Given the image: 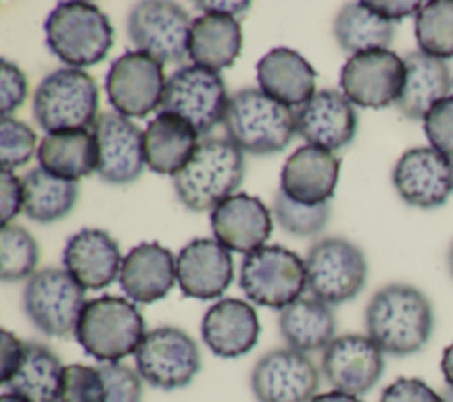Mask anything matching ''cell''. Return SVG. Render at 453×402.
Segmentation results:
<instances>
[{
  "label": "cell",
  "mask_w": 453,
  "mask_h": 402,
  "mask_svg": "<svg viewBox=\"0 0 453 402\" xmlns=\"http://www.w3.org/2000/svg\"><path fill=\"white\" fill-rule=\"evenodd\" d=\"M366 335L386 354L403 358L419 352L434 331V308L423 290L409 283H388L365 308Z\"/></svg>",
  "instance_id": "cell-1"
},
{
  "label": "cell",
  "mask_w": 453,
  "mask_h": 402,
  "mask_svg": "<svg viewBox=\"0 0 453 402\" xmlns=\"http://www.w3.org/2000/svg\"><path fill=\"white\" fill-rule=\"evenodd\" d=\"M244 154L228 138L205 136L189 161L173 175V189L189 211H209L241 186Z\"/></svg>",
  "instance_id": "cell-2"
},
{
  "label": "cell",
  "mask_w": 453,
  "mask_h": 402,
  "mask_svg": "<svg viewBox=\"0 0 453 402\" xmlns=\"http://www.w3.org/2000/svg\"><path fill=\"white\" fill-rule=\"evenodd\" d=\"M226 138L242 152L265 156L283 151L296 133V112L255 87L230 96L223 119Z\"/></svg>",
  "instance_id": "cell-3"
},
{
  "label": "cell",
  "mask_w": 453,
  "mask_h": 402,
  "mask_svg": "<svg viewBox=\"0 0 453 402\" xmlns=\"http://www.w3.org/2000/svg\"><path fill=\"white\" fill-rule=\"evenodd\" d=\"M145 335V319L136 305L108 294L85 303L74 331L83 351L101 363L134 354Z\"/></svg>",
  "instance_id": "cell-4"
},
{
  "label": "cell",
  "mask_w": 453,
  "mask_h": 402,
  "mask_svg": "<svg viewBox=\"0 0 453 402\" xmlns=\"http://www.w3.org/2000/svg\"><path fill=\"white\" fill-rule=\"evenodd\" d=\"M46 46L74 69L94 66L113 46L108 16L90 2H60L44 21Z\"/></svg>",
  "instance_id": "cell-5"
},
{
  "label": "cell",
  "mask_w": 453,
  "mask_h": 402,
  "mask_svg": "<svg viewBox=\"0 0 453 402\" xmlns=\"http://www.w3.org/2000/svg\"><path fill=\"white\" fill-rule=\"evenodd\" d=\"M99 108V87L83 69L60 67L41 80L32 112L41 129L50 133L94 126Z\"/></svg>",
  "instance_id": "cell-6"
},
{
  "label": "cell",
  "mask_w": 453,
  "mask_h": 402,
  "mask_svg": "<svg viewBox=\"0 0 453 402\" xmlns=\"http://www.w3.org/2000/svg\"><path fill=\"white\" fill-rule=\"evenodd\" d=\"M306 287L326 305L354 299L365 287L368 264L363 250L338 236L322 237L306 253Z\"/></svg>",
  "instance_id": "cell-7"
},
{
  "label": "cell",
  "mask_w": 453,
  "mask_h": 402,
  "mask_svg": "<svg viewBox=\"0 0 453 402\" xmlns=\"http://www.w3.org/2000/svg\"><path fill=\"white\" fill-rule=\"evenodd\" d=\"M239 287L255 305L283 310L297 301L306 287L304 260L285 246H262L244 257Z\"/></svg>",
  "instance_id": "cell-8"
},
{
  "label": "cell",
  "mask_w": 453,
  "mask_h": 402,
  "mask_svg": "<svg viewBox=\"0 0 453 402\" xmlns=\"http://www.w3.org/2000/svg\"><path fill=\"white\" fill-rule=\"evenodd\" d=\"M85 303V289L62 267L35 271L23 289L27 317L48 336L74 335Z\"/></svg>",
  "instance_id": "cell-9"
},
{
  "label": "cell",
  "mask_w": 453,
  "mask_h": 402,
  "mask_svg": "<svg viewBox=\"0 0 453 402\" xmlns=\"http://www.w3.org/2000/svg\"><path fill=\"white\" fill-rule=\"evenodd\" d=\"M228 101L221 74L191 64L170 74L159 112L182 117L195 128L198 136H205L223 122Z\"/></svg>",
  "instance_id": "cell-10"
},
{
  "label": "cell",
  "mask_w": 453,
  "mask_h": 402,
  "mask_svg": "<svg viewBox=\"0 0 453 402\" xmlns=\"http://www.w3.org/2000/svg\"><path fill=\"white\" fill-rule=\"evenodd\" d=\"M134 363L145 383L165 391L188 386L202 367L196 342L175 326L147 331L134 352Z\"/></svg>",
  "instance_id": "cell-11"
},
{
  "label": "cell",
  "mask_w": 453,
  "mask_h": 402,
  "mask_svg": "<svg viewBox=\"0 0 453 402\" xmlns=\"http://www.w3.org/2000/svg\"><path fill=\"white\" fill-rule=\"evenodd\" d=\"M191 19L173 2L145 0L136 4L127 16V37L138 51L161 64H180L189 57Z\"/></svg>",
  "instance_id": "cell-12"
},
{
  "label": "cell",
  "mask_w": 453,
  "mask_h": 402,
  "mask_svg": "<svg viewBox=\"0 0 453 402\" xmlns=\"http://www.w3.org/2000/svg\"><path fill=\"white\" fill-rule=\"evenodd\" d=\"M405 83V62L391 50L352 55L340 71L342 92L361 108L395 104Z\"/></svg>",
  "instance_id": "cell-13"
},
{
  "label": "cell",
  "mask_w": 453,
  "mask_h": 402,
  "mask_svg": "<svg viewBox=\"0 0 453 402\" xmlns=\"http://www.w3.org/2000/svg\"><path fill=\"white\" fill-rule=\"evenodd\" d=\"M163 64L142 51H126L108 69L104 89L110 104L124 117H147L161 106Z\"/></svg>",
  "instance_id": "cell-14"
},
{
  "label": "cell",
  "mask_w": 453,
  "mask_h": 402,
  "mask_svg": "<svg viewBox=\"0 0 453 402\" xmlns=\"http://www.w3.org/2000/svg\"><path fill=\"white\" fill-rule=\"evenodd\" d=\"M319 384L315 363L290 347L260 356L250 375V386L258 402H311Z\"/></svg>",
  "instance_id": "cell-15"
},
{
  "label": "cell",
  "mask_w": 453,
  "mask_h": 402,
  "mask_svg": "<svg viewBox=\"0 0 453 402\" xmlns=\"http://www.w3.org/2000/svg\"><path fill=\"white\" fill-rule=\"evenodd\" d=\"M391 181L407 205L437 209L453 193V159L434 147L407 149L395 163Z\"/></svg>",
  "instance_id": "cell-16"
},
{
  "label": "cell",
  "mask_w": 453,
  "mask_h": 402,
  "mask_svg": "<svg viewBox=\"0 0 453 402\" xmlns=\"http://www.w3.org/2000/svg\"><path fill=\"white\" fill-rule=\"evenodd\" d=\"M92 135L97 147L96 174L108 184L134 182L145 163L143 131L127 117L117 112L97 115Z\"/></svg>",
  "instance_id": "cell-17"
},
{
  "label": "cell",
  "mask_w": 453,
  "mask_h": 402,
  "mask_svg": "<svg viewBox=\"0 0 453 402\" xmlns=\"http://www.w3.org/2000/svg\"><path fill=\"white\" fill-rule=\"evenodd\" d=\"M320 370L336 391L359 397L382 377L384 352L368 335H340L324 349Z\"/></svg>",
  "instance_id": "cell-18"
},
{
  "label": "cell",
  "mask_w": 453,
  "mask_h": 402,
  "mask_svg": "<svg viewBox=\"0 0 453 402\" xmlns=\"http://www.w3.org/2000/svg\"><path fill=\"white\" fill-rule=\"evenodd\" d=\"M357 131V112L349 97L334 89L315 92L296 112V133L308 143L327 151L349 145Z\"/></svg>",
  "instance_id": "cell-19"
},
{
  "label": "cell",
  "mask_w": 453,
  "mask_h": 402,
  "mask_svg": "<svg viewBox=\"0 0 453 402\" xmlns=\"http://www.w3.org/2000/svg\"><path fill=\"white\" fill-rule=\"evenodd\" d=\"M230 250L214 239H191L177 255V282L184 296L209 301L219 298L232 283Z\"/></svg>",
  "instance_id": "cell-20"
},
{
  "label": "cell",
  "mask_w": 453,
  "mask_h": 402,
  "mask_svg": "<svg viewBox=\"0 0 453 402\" xmlns=\"http://www.w3.org/2000/svg\"><path fill=\"white\" fill-rule=\"evenodd\" d=\"M211 228L226 250L250 255L265 246L273 232V218L260 198L235 193L212 209Z\"/></svg>",
  "instance_id": "cell-21"
},
{
  "label": "cell",
  "mask_w": 453,
  "mask_h": 402,
  "mask_svg": "<svg viewBox=\"0 0 453 402\" xmlns=\"http://www.w3.org/2000/svg\"><path fill=\"white\" fill-rule=\"evenodd\" d=\"M340 177V159L333 151L303 145L285 161L280 189L294 202L304 205L326 204L334 193Z\"/></svg>",
  "instance_id": "cell-22"
},
{
  "label": "cell",
  "mask_w": 453,
  "mask_h": 402,
  "mask_svg": "<svg viewBox=\"0 0 453 402\" xmlns=\"http://www.w3.org/2000/svg\"><path fill=\"white\" fill-rule=\"evenodd\" d=\"M117 241L101 228H81L73 234L62 253L64 269L87 290H99L113 283L122 266Z\"/></svg>",
  "instance_id": "cell-23"
},
{
  "label": "cell",
  "mask_w": 453,
  "mask_h": 402,
  "mask_svg": "<svg viewBox=\"0 0 453 402\" xmlns=\"http://www.w3.org/2000/svg\"><path fill=\"white\" fill-rule=\"evenodd\" d=\"M177 280V259L163 244L140 243L122 260L119 283L136 303L150 305L163 299Z\"/></svg>",
  "instance_id": "cell-24"
},
{
  "label": "cell",
  "mask_w": 453,
  "mask_h": 402,
  "mask_svg": "<svg viewBox=\"0 0 453 402\" xmlns=\"http://www.w3.org/2000/svg\"><path fill=\"white\" fill-rule=\"evenodd\" d=\"M200 331L202 340L216 356L239 358L257 345L260 322L248 301L225 298L205 312Z\"/></svg>",
  "instance_id": "cell-25"
},
{
  "label": "cell",
  "mask_w": 453,
  "mask_h": 402,
  "mask_svg": "<svg viewBox=\"0 0 453 402\" xmlns=\"http://www.w3.org/2000/svg\"><path fill=\"white\" fill-rule=\"evenodd\" d=\"M317 71L296 50L278 46L257 62L260 90L287 106H303L315 96Z\"/></svg>",
  "instance_id": "cell-26"
},
{
  "label": "cell",
  "mask_w": 453,
  "mask_h": 402,
  "mask_svg": "<svg viewBox=\"0 0 453 402\" xmlns=\"http://www.w3.org/2000/svg\"><path fill=\"white\" fill-rule=\"evenodd\" d=\"M405 83L396 110L409 120H423L428 110L441 99L448 97L453 89L449 66L423 51H409L403 57Z\"/></svg>",
  "instance_id": "cell-27"
},
{
  "label": "cell",
  "mask_w": 453,
  "mask_h": 402,
  "mask_svg": "<svg viewBox=\"0 0 453 402\" xmlns=\"http://www.w3.org/2000/svg\"><path fill=\"white\" fill-rule=\"evenodd\" d=\"M198 145L195 128L175 113L159 112L143 131L147 166L161 175H175Z\"/></svg>",
  "instance_id": "cell-28"
},
{
  "label": "cell",
  "mask_w": 453,
  "mask_h": 402,
  "mask_svg": "<svg viewBox=\"0 0 453 402\" xmlns=\"http://www.w3.org/2000/svg\"><path fill=\"white\" fill-rule=\"evenodd\" d=\"M242 50L241 23L230 14L207 12L193 19L189 58L202 67L221 71L230 67Z\"/></svg>",
  "instance_id": "cell-29"
},
{
  "label": "cell",
  "mask_w": 453,
  "mask_h": 402,
  "mask_svg": "<svg viewBox=\"0 0 453 402\" xmlns=\"http://www.w3.org/2000/svg\"><path fill=\"white\" fill-rule=\"evenodd\" d=\"M37 159L48 174L78 182V179L90 175L97 168L94 135L87 129L50 133L39 143Z\"/></svg>",
  "instance_id": "cell-30"
},
{
  "label": "cell",
  "mask_w": 453,
  "mask_h": 402,
  "mask_svg": "<svg viewBox=\"0 0 453 402\" xmlns=\"http://www.w3.org/2000/svg\"><path fill=\"white\" fill-rule=\"evenodd\" d=\"M278 328L290 349L315 352L334 340L336 321L329 305L315 298H299L281 310Z\"/></svg>",
  "instance_id": "cell-31"
},
{
  "label": "cell",
  "mask_w": 453,
  "mask_h": 402,
  "mask_svg": "<svg viewBox=\"0 0 453 402\" xmlns=\"http://www.w3.org/2000/svg\"><path fill=\"white\" fill-rule=\"evenodd\" d=\"M62 375L64 365L50 347L25 342L21 363L4 386L28 402H58Z\"/></svg>",
  "instance_id": "cell-32"
},
{
  "label": "cell",
  "mask_w": 453,
  "mask_h": 402,
  "mask_svg": "<svg viewBox=\"0 0 453 402\" xmlns=\"http://www.w3.org/2000/svg\"><path fill=\"white\" fill-rule=\"evenodd\" d=\"M333 34L338 46L352 57L361 51L388 50L395 37V23L380 18L365 2H350L338 11Z\"/></svg>",
  "instance_id": "cell-33"
},
{
  "label": "cell",
  "mask_w": 453,
  "mask_h": 402,
  "mask_svg": "<svg viewBox=\"0 0 453 402\" xmlns=\"http://www.w3.org/2000/svg\"><path fill=\"white\" fill-rule=\"evenodd\" d=\"M23 213L37 223H51L69 214L78 198V182L65 181L35 166L21 179Z\"/></svg>",
  "instance_id": "cell-34"
},
{
  "label": "cell",
  "mask_w": 453,
  "mask_h": 402,
  "mask_svg": "<svg viewBox=\"0 0 453 402\" xmlns=\"http://www.w3.org/2000/svg\"><path fill=\"white\" fill-rule=\"evenodd\" d=\"M419 51L435 58L453 57V0H432L421 5L414 19Z\"/></svg>",
  "instance_id": "cell-35"
},
{
  "label": "cell",
  "mask_w": 453,
  "mask_h": 402,
  "mask_svg": "<svg viewBox=\"0 0 453 402\" xmlns=\"http://www.w3.org/2000/svg\"><path fill=\"white\" fill-rule=\"evenodd\" d=\"M37 262L39 246L32 234L19 225H4L0 228V278L4 282L30 278Z\"/></svg>",
  "instance_id": "cell-36"
},
{
  "label": "cell",
  "mask_w": 453,
  "mask_h": 402,
  "mask_svg": "<svg viewBox=\"0 0 453 402\" xmlns=\"http://www.w3.org/2000/svg\"><path fill=\"white\" fill-rule=\"evenodd\" d=\"M273 211L280 227L297 237H311L327 225L331 216V205L317 204V205H304L299 202L290 200L281 189L274 193Z\"/></svg>",
  "instance_id": "cell-37"
},
{
  "label": "cell",
  "mask_w": 453,
  "mask_h": 402,
  "mask_svg": "<svg viewBox=\"0 0 453 402\" xmlns=\"http://www.w3.org/2000/svg\"><path fill=\"white\" fill-rule=\"evenodd\" d=\"M37 136L34 129L16 119L2 117L0 120V163L2 170L12 172L27 165L35 152Z\"/></svg>",
  "instance_id": "cell-38"
},
{
  "label": "cell",
  "mask_w": 453,
  "mask_h": 402,
  "mask_svg": "<svg viewBox=\"0 0 453 402\" xmlns=\"http://www.w3.org/2000/svg\"><path fill=\"white\" fill-rule=\"evenodd\" d=\"M106 386L97 367L71 363L64 367L58 402H104Z\"/></svg>",
  "instance_id": "cell-39"
},
{
  "label": "cell",
  "mask_w": 453,
  "mask_h": 402,
  "mask_svg": "<svg viewBox=\"0 0 453 402\" xmlns=\"http://www.w3.org/2000/svg\"><path fill=\"white\" fill-rule=\"evenodd\" d=\"M99 372L106 386L104 402H142L143 386L136 370L122 363H101Z\"/></svg>",
  "instance_id": "cell-40"
},
{
  "label": "cell",
  "mask_w": 453,
  "mask_h": 402,
  "mask_svg": "<svg viewBox=\"0 0 453 402\" xmlns=\"http://www.w3.org/2000/svg\"><path fill=\"white\" fill-rule=\"evenodd\" d=\"M423 129L430 145L453 159V96L437 101L428 110Z\"/></svg>",
  "instance_id": "cell-41"
},
{
  "label": "cell",
  "mask_w": 453,
  "mask_h": 402,
  "mask_svg": "<svg viewBox=\"0 0 453 402\" xmlns=\"http://www.w3.org/2000/svg\"><path fill=\"white\" fill-rule=\"evenodd\" d=\"M28 85L25 73L7 58L0 60V113L9 117L27 99Z\"/></svg>",
  "instance_id": "cell-42"
},
{
  "label": "cell",
  "mask_w": 453,
  "mask_h": 402,
  "mask_svg": "<svg viewBox=\"0 0 453 402\" xmlns=\"http://www.w3.org/2000/svg\"><path fill=\"white\" fill-rule=\"evenodd\" d=\"M379 402H444L441 393L418 377H398L388 384Z\"/></svg>",
  "instance_id": "cell-43"
},
{
  "label": "cell",
  "mask_w": 453,
  "mask_h": 402,
  "mask_svg": "<svg viewBox=\"0 0 453 402\" xmlns=\"http://www.w3.org/2000/svg\"><path fill=\"white\" fill-rule=\"evenodd\" d=\"M0 211L2 227L9 225V221L23 211V184L7 170L0 172Z\"/></svg>",
  "instance_id": "cell-44"
},
{
  "label": "cell",
  "mask_w": 453,
  "mask_h": 402,
  "mask_svg": "<svg viewBox=\"0 0 453 402\" xmlns=\"http://www.w3.org/2000/svg\"><path fill=\"white\" fill-rule=\"evenodd\" d=\"M2 370H0V383L5 384L14 372L18 370L21 358H23V345L16 335L7 329H2Z\"/></svg>",
  "instance_id": "cell-45"
},
{
  "label": "cell",
  "mask_w": 453,
  "mask_h": 402,
  "mask_svg": "<svg viewBox=\"0 0 453 402\" xmlns=\"http://www.w3.org/2000/svg\"><path fill=\"white\" fill-rule=\"evenodd\" d=\"M373 12L388 21H400L412 14H418L421 9V2H365Z\"/></svg>",
  "instance_id": "cell-46"
},
{
  "label": "cell",
  "mask_w": 453,
  "mask_h": 402,
  "mask_svg": "<svg viewBox=\"0 0 453 402\" xmlns=\"http://www.w3.org/2000/svg\"><path fill=\"white\" fill-rule=\"evenodd\" d=\"M196 7L207 12H216V14H230L235 18V14L246 12L250 7L248 2H196Z\"/></svg>",
  "instance_id": "cell-47"
},
{
  "label": "cell",
  "mask_w": 453,
  "mask_h": 402,
  "mask_svg": "<svg viewBox=\"0 0 453 402\" xmlns=\"http://www.w3.org/2000/svg\"><path fill=\"white\" fill-rule=\"evenodd\" d=\"M311 402H363V400H359V397H354V395L333 390V391H326V393L315 395L311 398Z\"/></svg>",
  "instance_id": "cell-48"
},
{
  "label": "cell",
  "mask_w": 453,
  "mask_h": 402,
  "mask_svg": "<svg viewBox=\"0 0 453 402\" xmlns=\"http://www.w3.org/2000/svg\"><path fill=\"white\" fill-rule=\"evenodd\" d=\"M441 370L444 375V381L449 388H453V344H449L444 352H442V359H441Z\"/></svg>",
  "instance_id": "cell-49"
},
{
  "label": "cell",
  "mask_w": 453,
  "mask_h": 402,
  "mask_svg": "<svg viewBox=\"0 0 453 402\" xmlns=\"http://www.w3.org/2000/svg\"><path fill=\"white\" fill-rule=\"evenodd\" d=\"M0 402H28V400H25L23 397L14 395V393H11V391H5V393L0 395Z\"/></svg>",
  "instance_id": "cell-50"
},
{
  "label": "cell",
  "mask_w": 453,
  "mask_h": 402,
  "mask_svg": "<svg viewBox=\"0 0 453 402\" xmlns=\"http://www.w3.org/2000/svg\"><path fill=\"white\" fill-rule=\"evenodd\" d=\"M441 397H442L444 402H453V388L444 386V388L441 390Z\"/></svg>",
  "instance_id": "cell-51"
},
{
  "label": "cell",
  "mask_w": 453,
  "mask_h": 402,
  "mask_svg": "<svg viewBox=\"0 0 453 402\" xmlns=\"http://www.w3.org/2000/svg\"><path fill=\"white\" fill-rule=\"evenodd\" d=\"M448 271H449V276L453 278V241H451L449 250H448Z\"/></svg>",
  "instance_id": "cell-52"
}]
</instances>
